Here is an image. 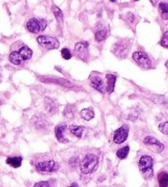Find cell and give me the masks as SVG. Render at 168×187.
<instances>
[{"label": "cell", "mask_w": 168, "mask_h": 187, "mask_svg": "<svg viewBox=\"0 0 168 187\" xmlns=\"http://www.w3.org/2000/svg\"><path fill=\"white\" fill-rule=\"evenodd\" d=\"M160 44L161 46H162L163 47L168 48V31L164 32L162 37V40L160 41Z\"/></svg>", "instance_id": "obj_27"}, {"label": "cell", "mask_w": 168, "mask_h": 187, "mask_svg": "<svg viewBox=\"0 0 168 187\" xmlns=\"http://www.w3.org/2000/svg\"><path fill=\"white\" fill-rule=\"evenodd\" d=\"M35 167H36V169L40 172L51 173V172L57 171L59 168V165L53 159H48V160H42V161H37L35 164Z\"/></svg>", "instance_id": "obj_4"}, {"label": "cell", "mask_w": 168, "mask_h": 187, "mask_svg": "<svg viewBox=\"0 0 168 187\" xmlns=\"http://www.w3.org/2000/svg\"><path fill=\"white\" fill-rule=\"evenodd\" d=\"M32 123L35 125L36 129H39V130H45L48 128V122L44 117H41L40 115H35L32 119Z\"/></svg>", "instance_id": "obj_15"}, {"label": "cell", "mask_w": 168, "mask_h": 187, "mask_svg": "<svg viewBox=\"0 0 168 187\" xmlns=\"http://www.w3.org/2000/svg\"><path fill=\"white\" fill-rule=\"evenodd\" d=\"M26 28L32 33H40L46 28L47 22L41 18H31L26 23Z\"/></svg>", "instance_id": "obj_5"}, {"label": "cell", "mask_w": 168, "mask_h": 187, "mask_svg": "<svg viewBox=\"0 0 168 187\" xmlns=\"http://www.w3.org/2000/svg\"><path fill=\"white\" fill-rule=\"evenodd\" d=\"M129 126L126 125H122L120 128H119L117 130H115L114 135H113V141L115 144H123L128 138L129 135Z\"/></svg>", "instance_id": "obj_10"}, {"label": "cell", "mask_w": 168, "mask_h": 187, "mask_svg": "<svg viewBox=\"0 0 168 187\" xmlns=\"http://www.w3.org/2000/svg\"><path fill=\"white\" fill-rule=\"evenodd\" d=\"M40 46L46 50H56L60 47V42L55 37L48 36H39L36 39Z\"/></svg>", "instance_id": "obj_6"}, {"label": "cell", "mask_w": 168, "mask_h": 187, "mask_svg": "<svg viewBox=\"0 0 168 187\" xmlns=\"http://www.w3.org/2000/svg\"><path fill=\"white\" fill-rule=\"evenodd\" d=\"M133 59L139 66L144 69H149L152 66L151 59L147 54L142 51H136L133 54Z\"/></svg>", "instance_id": "obj_7"}, {"label": "cell", "mask_w": 168, "mask_h": 187, "mask_svg": "<svg viewBox=\"0 0 168 187\" xmlns=\"http://www.w3.org/2000/svg\"><path fill=\"white\" fill-rule=\"evenodd\" d=\"M88 46L89 44L87 41H83L76 44L74 47V54L78 59H82L83 61H88L89 57V52H88Z\"/></svg>", "instance_id": "obj_8"}, {"label": "cell", "mask_w": 168, "mask_h": 187, "mask_svg": "<svg viewBox=\"0 0 168 187\" xmlns=\"http://www.w3.org/2000/svg\"><path fill=\"white\" fill-rule=\"evenodd\" d=\"M106 82H107V86H106V90L109 94H111L114 92L115 85L116 82V76L113 74H106Z\"/></svg>", "instance_id": "obj_17"}, {"label": "cell", "mask_w": 168, "mask_h": 187, "mask_svg": "<svg viewBox=\"0 0 168 187\" xmlns=\"http://www.w3.org/2000/svg\"><path fill=\"white\" fill-rule=\"evenodd\" d=\"M7 164L13 168H18L21 166L22 157H9L6 160Z\"/></svg>", "instance_id": "obj_18"}, {"label": "cell", "mask_w": 168, "mask_h": 187, "mask_svg": "<svg viewBox=\"0 0 168 187\" xmlns=\"http://www.w3.org/2000/svg\"><path fill=\"white\" fill-rule=\"evenodd\" d=\"M98 162L99 158L96 154H87L80 162L81 172L84 175H88L92 173L96 170V167H97Z\"/></svg>", "instance_id": "obj_2"}, {"label": "cell", "mask_w": 168, "mask_h": 187, "mask_svg": "<svg viewBox=\"0 0 168 187\" xmlns=\"http://www.w3.org/2000/svg\"><path fill=\"white\" fill-rule=\"evenodd\" d=\"M61 56H62L63 59H69L72 58V54L71 52L68 48H64V49L61 50Z\"/></svg>", "instance_id": "obj_26"}, {"label": "cell", "mask_w": 168, "mask_h": 187, "mask_svg": "<svg viewBox=\"0 0 168 187\" xmlns=\"http://www.w3.org/2000/svg\"><path fill=\"white\" fill-rule=\"evenodd\" d=\"M132 47V40L121 39L115 43L111 48V52L119 59H125Z\"/></svg>", "instance_id": "obj_1"}, {"label": "cell", "mask_w": 168, "mask_h": 187, "mask_svg": "<svg viewBox=\"0 0 168 187\" xmlns=\"http://www.w3.org/2000/svg\"><path fill=\"white\" fill-rule=\"evenodd\" d=\"M80 116L83 120L89 121L92 119L94 118L95 114H94L92 108H85V109H83L80 111Z\"/></svg>", "instance_id": "obj_19"}, {"label": "cell", "mask_w": 168, "mask_h": 187, "mask_svg": "<svg viewBox=\"0 0 168 187\" xmlns=\"http://www.w3.org/2000/svg\"><path fill=\"white\" fill-rule=\"evenodd\" d=\"M106 35H107V31L106 29H100L95 32V40L100 43L106 39Z\"/></svg>", "instance_id": "obj_23"}, {"label": "cell", "mask_w": 168, "mask_h": 187, "mask_svg": "<svg viewBox=\"0 0 168 187\" xmlns=\"http://www.w3.org/2000/svg\"><path fill=\"white\" fill-rule=\"evenodd\" d=\"M33 187H51L49 181H40L34 185Z\"/></svg>", "instance_id": "obj_29"}, {"label": "cell", "mask_w": 168, "mask_h": 187, "mask_svg": "<svg viewBox=\"0 0 168 187\" xmlns=\"http://www.w3.org/2000/svg\"><path fill=\"white\" fill-rule=\"evenodd\" d=\"M143 144L150 148L151 150L155 153H162L164 150V145L161 143L158 139L153 137V136H146L143 138Z\"/></svg>", "instance_id": "obj_9"}, {"label": "cell", "mask_w": 168, "mask_h": 187, "mask_svg": "<svg viewBox=\"0 0 168 187\" xmlns=\"http://www.w3.org/2000/svg\"><path fill=\"white\" fill-rule=\"evenodd\" d=\"M90 82L91 86L98 91L100 92H104L105 91V85L102 78L101 77V74L98 73L93 72L92 75H90Z\"/></svg>", "instance_id": "obj_11"}, {"label": "cell", "mask_w": 168, "mask_h": 187, "mask_svg": "<svg viewBox=\"0 0 168 187\" xmlns=\"http://www.w3.org/2000/svg\"><path fill=\"white\" fill-rule=\"evenodd\" d=\"M45 108L49 115H54L56 114L59 110L58 103L56 101L50 97H46L45 99Z\"/></svg>", "instance_id": "obj_13"}, {"label": "cell", "mask_w": 168, "mask_h": 187, "mask_svg": "<svg viewBox=\"0 0 168 187\" xmlns=\"http://www.w3.org/2000/svg\"><path fill=\"white\" fill-rule=\"evenodd\" d=\"M66 129H67V125L65 123L60 124L55 127V129H54L55 137H56L57 140L60 142V144H67L69 141L64 134V132Z\"/></svg>", "instance_id": "obj_12"}, {"label": "cell", "mask_w": 168, "mask_h": 187, "mask_svg": "<svg viewBox=\"0 0 168 187\" xmlns=\"http://www.w3.org/2000/svg\"><path fill=\"white\" fill-rule=\"evenodd\" d=\"M76 110H77V107H76L74 105H67L65 106L64 111H63L64 117L65 119L68 120V121L74 119L76 114Z\"/></svg>", "instance_id": "obj_16"}, {"label": "cell", "mask_w": 168, "mask_h": 187, "mask_svg": "<svg viewBox=\"0 0 168 187\" xmlns=\"http://www.w3.org/2000/svg\"><path fill=\"white\" fill-rule=\"evenodd\" d=\"M166 68H167V69H168V60H167V61H166Z\"/></svg>", "instance_id": "obj_31"}, {"label": "cell", "mask_w": 168, "mask_h": 187, "mask_svg": "<svg viewBox=\"0 0 168 187\" xmlns=\"http://www.w3.org/2000/svg\"><path fill=\"white\" fill-rule=\"evenodd\" d=\"M129 150H130V149H129V146H125L124 147V148H121V149H119V150H117L116 156L118 157L119 159H121V160L125 159L127 157V156L129 155Z\"/></svg>", "instance_id": "obj_24"}, {"label": "cell", "mask_w": 168, "mask_h": 187, "mask_svg": "<svg viewBox=\"0 0 168 187\" xmlns=\"http://www.w3.org/2000/svg\"><path fill=\"white\" fill-rule=\"evenodd\" d=\"M153 160L148 155H143L139 161V167L145 179H151L153 176Z\"/></svg>", "instance_id": "obj_3"}, {"label": "cell", "mask_w": 168, "mask_h": 187, "mask_svg": "<svg viewBox=\"0 0 168 187\" xmlns=\"http://www.w3.org/2000/svg\"><path fill=\"white\" fill-rule=\"evenodd\" d=\"M68 129H69L70 133L73 134L75 137H77V138H82L83 132V130H84V127H83V126H78L72 125L69 126V128Z\"/></svg>", "instance_id": "obj_20"}, {"label": "cell", "mask_w": 168, "mask_h": 187, "mask_svg": "<svg viewBox=\"0 0 168 187\" xmlns=\"http://www.w3.org/2000/svg\"><path fill=\"white\" fill-rule=\"evenodd\" d=\"M158 129L162 133L168 135V122H164V123L160 124L159 126H158Z\"/></svg>", "instance_id": "obj_28"}, {"label": "cell", "mask_w": 168, "mask_h": 187, "mask_svg": "<svg viewBox=\"0 0 168 187\" xmlns=\"http://www.w3.org/2000/svg\"><path fill=\"white\" fill-rule=\"evenodd\" d=\"M159 10L161 12V16L163 19H168V3H160L159 4Z\"/></svg>", "instance_id": "obj_25"}, {"label": "cell", "mask_w": 168, "mask_h": 187, "mask_svg": "<svg viewBox=\"0 0 168 187\" xmlns=\"http://www.w3.org/2000/svg\"><path fill=\"white\" fill-rule=\"evenodd\" d=\"M159 187H168V173L161 172L158 177Z\"/></svg>", "instance_id": "obj_21"}, {"label": "cell", "mask_w": 168, "mask_h": 187, "mask_svg": "<svg viewBox=\"0 0 168 187\" xmlns=\"http://www.w3.org/2000/svg\"><path fill=\"white\" fill-rule=\"evenodd\" d=\"M52 12L54 13V17L56 18V20H57L58 22L60 23V24H62L63 21H64V15H63L62 11L60 10L57 6L53 5V7H52Z\"/></svg>", "instance_id": "obj_22"}, {"label": "cell", "mask_w": 168, "mask_h": 187, "mask_svg": "<svg viewBox=\"0 0 168 187\" xmlns=\"http://www.w3.org/2000/svg\"><path fill=\"white\" fill-rule=\"evenodd\" d=\"M16 52H17V54L20 58L22 63L24 61L29 60L32 57V54H33L32 50L27 46H22L21 48H19L18 51Z\"/></svg>", "instance_id": "obj_14"}, {"label": "cell", "mask_w": 168, "mask_h": 187, "mask_svg": "<svg viewBox=\"0 0 168 187\" xmlns=\"http://www.w3.org/2000/svg\"><path fill=\"white\" fill-rule=\"evenodd\" d=\"M67 187H79V186H78V183H76V182H73L72 184H71V185H69V186H67Z\"/></svg>", "instance_id": "obj_30"}]
</instances>
